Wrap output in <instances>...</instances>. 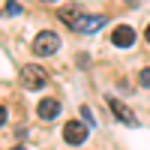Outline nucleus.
<instances>
[{
  "instance_id": "1",
  "label": "nucleus",
  "mask_w": 150,
  "mask_h": 150,
  "mask_svg": "<svg viewBox=\"0 0 150 150\" xmlns=\"http://www.w3.org/2000/svg\"><path fill=\"white\" fill-rule=\"evenodd\" d=\"M18 81L24 90H42L45 81H48V75L42 66H36V63H24L21 66V75H18Z\"/></svg>"
},
{
  "instance_id": "2",
  "label": "nucleus",
  "mask_w": 150,
  "mask_h": 150,
  "mask_svg": "<svg viewBox=\"0 0 150 150\" xmlns=\"http://www.w3.org/2000/svg\"><path fill=\"white\" fill-rule=\"evenodd\" d=\"M33 54L36 57H48V54H54L57 48H60V36L54 30H42V33H36V39H33Z\"/></svg>"
},
{
  "instance_id": "3",
  "label": "nucleus",
  "mask_w": 150,
  "mask_h": 150,
  "mask_svg": "<svg viewBox=\"0 0 150 150\" xmlns=\"http://www.w3.org/2000/svg\"><path fill=\"white\" fill-rule=\"evenodd\" d=\"M63 138H66V144H72V147L84 144V141H87V123H81V120H69L66 126H63Z\"/></svg>"
},
{
  "instance_id": "4",
  "label": "nucleus",
  "mask_w": 150,
  "mask_h": 150,
  "mask_svg": "<svg viewBox=\"0 0 150 150\" xmlns=\"http://www.w3.org/2000/svg\"><path fill=\"white\" fill-rule=\"evenodd\" d=\"M108 108L114 111V117H117L120 123H126V126H132V129L138 126V117H135V114H132V108H129V105H123L120 99H114V96H108Z\"/></svg>"
},
{
  "instance_id": "5",
  "label": "nucleus",
  "mask_w": 150,
  "mask_h": 150,
  "mask_svg": "<svg viewBox=\"0 0 150 150\" xmlns=\"http://www.w3.org/2000/svg\"><path fill=\"white\" fill-rule=\"evenodd\" d=\"M102 24H105L102 15H78V21L72 24V30H78V33H96Z\"/></svg>"
},
{
  "instance_id": "6",
  "label": "nucleus",
  "mask_w": 150,
  "mask_h": 150,
  "mask_svg": "<svg viewBox=\"0 0 150 150\" xmlns=\"http://www.w3.org/2000/svg\"><path fill=\"white\" fill-rule=\"evenodd\" d=\"M111 42H114L117 48H129L135 42V30L129 27V24H117L114 33H111Z\"/></svg>"
},
{
  "instance_id": "7",
  "label": "nucleus",
  "mask_w": 150,
  "mask_h": 150,
  "mask_svg": "<svg viewBox=\"0 0 150 150\" xmlns=\"http://www.w3.org/2000/svg\"><path fill=\"white\" fill-rule=\"evenodd\" d=\"M36 114H39L42 120H54L60 114V102L51 99V96H45V99H39V105H36Z\"/></svg>"
},
{
  "instance_id": "8",
  "label": "nucleus",
  "mask_w": 150,
  "mask_h": 150,
  "mask_svg": "<svg viewBox=\"0 0 150 150\" xmlns=\"http://www.w3.org/2000/svg\"><path fill=\"white\" fill-rule=\"evenodd\" d=\"M138 84H141V87H147V90H150V66H144V69L138 72Z\"/></svg>"
},
{
  "instance_id": "9",
  "label": "nucleus",
  "mask_w": 150,
  "mask_h": 150,
  "mask_svg": "<svg viewBox=\"0 0 150 150\" xmlns=\"http://www.w3.org/2000/svg\"><path fill=\"white\" fill-rule=\"evenodd\" d=\"M81 117H84V123H87V126H93V123H96V117L90 114V108H87V105H81Z\"/></svg>"
},
{
  "instance_id": "10",
  "label": "nucleus",
  "mask_w": 150,
  "mask_h": 150,
  "mask_svg": "<svg viewBox=\"0 0 150 150\" xmlns=\"http://www.w3.org/2000/svg\"><path fill=\"white\" fill-rule=\"evenodd\" d=\"M18 12H21L18 3H6V15H18Z\"/></svg>"
},
{
  "instance_id": "11",
  "label": "nucleus",
  "mask_w": 150,
  "mask_h": 150,
  "mask_svg": "<svg viewBox=\"0 0 150 150\" xmlns=\"http://www.w3.org/2000/svg\"><path fill=\"white\" fill-rule=\"evenodd\" d=\"M3 123H6V108L0 105V126H3Z\"/></svg>"
},
{
  "instance_id": "12",
  "label": "nucleus",
  "mask_w": 150,
  "mask_h": 150,
  "mask_svg": "<svg viewBox=\"0 0 150 150\" xmlns=\"http://www.w3.org/2000/svg\"><path fill=\"white\" fill-rule=\"evenodd\" d=\"M144 39H147V42H150V24H147V30H144Z\"/></svg>"
},
{
  "instance_id": "13",
  "label": "nucleus",
  "mask_w": 150,
  "mask_h": 150,
  "mask_svg": "<svg viewBox=\"0 0 150 150\" xmlns=\"http://www.w3.org/2000/svg\"><path fill=\"white\" fill-rule=\"evenodd\" d=\"M12 150H27V147H21V144H18V147H12Z\"/></svg>"
},
{
  "instance_id": "14",
  "label": "nucleus",
  "mask_w": 150,
  "mask_h": 150,
  "mask_svg": "<svg viewBox=\"0 0 150 150\" xmlns=\"http://www.w3.org/2000/svg\"><path fill=\"white\" fill-rule=\"evenodd\" d=\"M45 3H54V0H45Z\"/></svg>"
}]
</instances>
